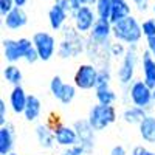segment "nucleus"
I'll list each match as a JSON object with an SVG mask.
<instances>
[{
	"label": "nucleus",
	"mask_w": 155,
	"mask_h": 155,
	"mask_svg": "<svg viewBox=\"0 0 155 155\" xmlns=\"http://www.w3.org/2000/svg\"><path fill=\"white\" fill-rule=\"evenodd\" d=\"M113 25V37L118 42H124L129 45H137L140 39L143 37V30H141V23L137 17L129 16Z\"/></svg>",
	"instance_id": "nucleus-1"
},
{
	"label": "nucleus",
	"mask_w": 155,
	"mask_h": 155,
	"mask_svg": "<svg viewBox=\"0 0 155 155\" xmlns=\"http://www.w3.org/2000/svg\"><path fill=\"white\" fill-rule=\"evenodd\" d=\"M33 39L20 37V39H3L2 48H3V56L8 62L14 64L25 58L28 50L33 47Z\"/></svg>",
	"instance_id": "nucleus-2"
},
{
	"label": "nucleus",
	"mask_w": 155,
	"mask_h": 155,
	"mask_svg": "<svg viewBox=\"0 0 155 155\" xmlns=\"http://www.w3.org/2000/svg\"><path fill=\"white\" fill-rule=\"evenodd\" d=\"M88 123L95 130H104L116 120V112L113 106H102L96 104L88 112Z\"/></svg>",
	"instance_id": "nucleus-3"
},
{
	"label": "nucleus",
	"mask_w": 155,
	"mask_h": 155,
	"mask_svg": "<svg viewBox=\"0 0 155 155\" xmlns=\"http://www.w3.org/2000/svg\"><path fill=\"white\" fill-rule=\"evenodd\" d=\"M71 17H73V23H74V30L81 34L90 33L98 20L96 11L88 5H82L79 9H76L71 14Z\"/></svg>",
	"instance_id": "nucleus-4"
},
{
	"label": "nucleus",
	"mask_w": 155,
	"mask_h": 155,
	"mask_svg": "<svg viewBox=\"0 0 155 155\" xmlns=\"http://www.w3.org/2000/svg\"><path fill=\"white\" fill-rule=\"evenodd\" d=\"M129 96L134 106L147 110L153 101V88H150L144 81H134L129 88Z\"/></svg>",
	"instance_id": "nucleus-5"
},
{
	"label": "nucleus",
	"mask_w": 155,
	"mask_h": 155,
	"mask_svg": "<svg viewBox=\"0 0 155 155\" xmlns=\"http://www.w3.org/2000/svg\"><path fill=\"white\" fill-rule=\"evenodd\" d=\"M33 44L37 50L41 61H50L56 51V39L47 31H37L33 36Z\"/></svg>",
	"instance_id": "nucleus-6"
},
{
	"label": "nucleus",
	"mask_w": 155,
	"mask_h": 155,
	"mask_svg": "<svg viewBox=\"0 0 155 155\" xmlns=\"http://www.w3.org/2000/svg\"><path fill=\"white\" fill-rule=\"evenodd\" d=\"M99 70L92 64H82L74 73V85L81 90L96 88Z\"/></svg>",
	"instance_id": "nucleus-7"
},
{
	"label": "nucleus",
	"mask_w": 155,
	"mask_h": 155,
	"mask_svg": "<svg viewBox=\"0 0 155 155\" xmlns=\"http://www.w3.org/2000/svg\"><path fill=\"white\" fill-rule=\"evenodd\" d=\"M137 45H130L126 50V54L123 56V62L118 70V79L123 85H127L134 79V73H135V65H137Z\"/></svg>",
	"instance_id": "nucleus-8"
},
{
	"label": "nucleus",
	"mask_w": 155,
	"mask_h": 155,
	"mask_svg": "<svg viewBox=\"0 0 155 155\" xmlns=\"http://www.w3.org/2000/svg\"><path fill=\"white\" fill-rule=\"evenodd\" d=\"M65 37L59 45V54L61 58H73L76 54H79L82 51V39L81 33H78L76 30H65Z\"/></svg>",
	"instance_id": "nucleus-9"
},
{
	"label": "nucleus",
	"mask_w": 155,
	"mask_h": 155,
	"mask_svg": "<svg viewBox=\"0 0 155 155\" xmlns=\"http://www.w3.org/2000/svg\"><path fill=\"white\" fill-rule=\"evenodd\" d=\"M74 130L78 134V141H79V144L85 149V152H90L93 149V144H95V137H93L95 129L90 126L88 120L76 121L74 123Z\"/></svg>",
	"instance_id": "nucleus-10"
},
{
	"label": "nucleus",
	"mask_w": 155,
	"mask_h": 155,
	"mask_svg": "<svg viewBox=\"0 0 155 155\" xmlns=\"http://www.w3.org/2000/svg\"><path fill=\"white\" fill-rule=\"evenodd\" d=\"M110 36H113V25L110 20H104V19H98L95 27L90 31V39L92 42H95L96 45H102V44H109Z\"/></svg>",
	"instance_id": "nucleus-11"
},
{
	"label": "nucleus",
	"mask_w": 155,
	"mask_h": 155,
	"mask_svg": "<svg viewBox=\"0 0 155 155\" xmlns=\"http://www.w3.org/2000/svg\"><path fill=\"white\" fill-rule=\"evenodd\" d=\"M53 130H54L56 143L59 146L70 147V146H74V144H79V141H78V134L74 130V127H70L67 124H58Z\"/></svg>",
	"instance_id": "nucleus-12"
},
{
	"label": "nucleus",
	"mask_w": 155,
	"mask_h": 155,
	"mask_svg": "<svg viewBox=\"0 0 155 155\" xmlns=\"http://www.w3.org/2000/svg\"><path fill=\"white\" fill-rule=\"evenodd\" d=\"M27 22H28V16H27V12H25V9L20 8V6L12 8L8 14L3 17L5 27L8 30H12V31L23 28L25 25H27Z\"/></svg>",
	"instance_id": "nucleus-13"
},
{
	"label": "nucleus",
	"mask_w": 155,
	"mask_h": 155,
	"mask_svg": "<svg viewBox=\"0 0 155 155\" xmlns=\"http://www.w3.org/2000/svg\"><path fill=\"white\" fill-rule=\"evenodd\" d=\"M68 14H70V12L65 8H62L61 5L54 3L53 6L50 8V11H48V23H50L51 30L59 31L64 27V23L67 22Z\"/></svg>",
	"instance_id": "nucleus-14"
},
{
	"label": "nucleus",
	"mask_w": 155,
	"mask_h": 155,
	"mask_svg": "<svg viewBox=\"0 0 155 155\" xmlns=\"http://www.w3.org/2000/svg\"><path fill=\"white\" fill-rule=\"evenodd\" d=\"M27 101H28V95L25 93V90L22 88V85H16L11 90L9 93V106L14 113H23L25 107H27Z\"/></svg>",
	"instance_id": "nucleus-15"
},
{
	"label": "nucleus",
	"mask_w": 155,
	"mask_h": 155,
	"mask_svg": "<svg viewBox=\"0 0 155 155\" xmlns=\"http://www.w3.org/2000/svg\"><path fill=\"white\" fill-rule=\"evenodd\" d=\"M141 64H143V81L153 88L155 87V59L150 54V51L146 50L143 53V59H141Z\"/></svg>",
	"instance_id": "nucleus-16"
},
{
	"label": "nucleus",
	"mask_w": 155,
	"mask_h": 155,
	"mask_svg": "<svg viewBox=\"0 0 155 155\" xmlns=\"http://www.w3.org/2000/svg\"><path fill=\"white\" fill-rule=\"evenodd\" d=\"M129 16H132V6L129 0H116L112 5V14H110V22L116 23Z\"/></svg>",
	"instance_id": "nucleus-17"
},
{
	"label": "nucleus",
	"mask_w": 155,
	"mask_h": 155,
	"mask_svg": "<svg viewBox=\"0 0 155 155\" xmlns=\"http://www.w3.org/2000/svg\"><path fill=\"white\" fill-rule=\"evenodd\" d=\"M14 146V130L9 124L0 127V155H8Z\"/></svg>",
	"instance_id": "nucleus-18"
},
{
	"label": "nucleus",
	"mask_w": 155,
	"mask_h": 155,
	"mask_svg": "<svg viewBox=\"0 0 155 155\" xmlns=\"http://www.w3.org/2000/svg\"><path fill=\"white\" fill-rule=\"evenodd\" d=\"M140 135L146 143L155 144V116L147 115L146 118L140 123Z\"/></svg>",
	"instance_id": "nucleus-19"
},
{
	"label": "nucleus",
	"mask_w": 155,
	"mask_h": 155,
	"mask_svg": "<svg viewBox=\"0 0 155 155\" xmlns=\"http://www.w3.org/2000/svg\"><path fill=\"white\" fill-rule=\"evenodd\" d=\"M36 135H37V140H39V143H41L42 147L45 149H50V147H53L54 144V130H51V129L45 124H39L36 127Z\"/></svg>",
	"instance_id": "nucleus-20"
},
{
	"label": "nucleus",
	"mask_w": 155,
	"mask_h": 155,
	"mask_svg": "<svg viewBox=\"0 0 155 155\" xmlns=\"http://www.w3.org/2000/svg\"><path fill=\"white\" fill-rule=\"evenodd\" d=\"M41 110H42V104L39 101V98L34 95H28L27 107H25V112H23L25 118L28 121H36L39 118V115H41Z\"/></svg>",
	"instance_id": "nucleus-21"
},
{
	"label": "nucleus",
	"mask_w": 155,
	"mask_h": 155,
	"mask_svg": "<svg viewBox=\"0 0 155 155\" xmlns=\"http://www.w3.org/2000/svg\"><path fill=\"white\" fill-rule=\"evenodd\" d=\"M146 110L141 109V107H137V106H132V107H127L123 113V120L127 123V124H138L146 118Z\"/></svg>",
	"instance_id": "nucleus-22"
},
{
	"label": "nucleus",
	"mask_w": 155,
	"mask_h": 155,
	"mask_svg": "<svg viewBox=\"0 0 155 155\" xmlns=\"http://www.w3.org/2000/svg\"><path fill=\"white\" fill-rule=\"evenodd\" d=\"M3 78L6 82H9L16 87V85H20V82H22V71L17 65L9 64V65H6L3 68Z\"/></svg>",
	"instance_id": "nucleus-23"
},
{
	"label": "nucleus",
	"mask_w": 155,
	"mask_h": 155,
	"mask_svg": "<svg viewBox=\"0 0 155 155\" xmlns=\"http://www.w3.org/2000/svg\"><path fill=\"white\" fill-rule=\"evenodd\" d=\"M95 95L98 99V104L102 106H112L113 102L116 101V95L110 87H102V88H95Z\"/></svg>",
	"instance_id": "nucleus-24"
},
{
	"label": "nucleus",
	"mask_w": 155,
	"mask_h": 155,
	"mask_svg": "<svg viewBox=\"0 0 155 155\" xmlns=\"http://www.w3.org/2000/svg\"><path fill=\"white\" fill-rule=\"evenodd\" d=\"M112 0H96L95 3V11L98 19H104V20H110V14H112Z\"/></svg>",
	"instance_id": "nucleus-25"
},
{
	"label": "nucleus",
	"mask_w": 155,
	"mask_h": 155,
	"mask_svg": "<svg viewBox=\"0 0 155 155\" xmlns=\"http://www.w3.org/2000/svg\"><path fill=\"white\" fill-rule=\"evenodd\" d=\"M74 95H76V88L74 85L71 84H65L62 88V93L59 96V101L62 102V104H70V102L74 99Z\"/></svg>",
	"instance_id": "nucleus-26"
},
{
	"label": "nucleus",
	"mask_w": 155,
	"mask_h": 155,
	"mask_svg": "<svg viewBox=\"0 0 155 155\" xmlns=\"http://www.w3.org/2000/svg\"><path fill=\"white\" fill-rule=\"evenodd\" d=\"M64 85H65V82L62 81V78H61V76H54L53 79H51V82H50V90H51V93H53L54 98L59 99V96H61V93H62Z\"/></svg>",
	"instance_id": "nucleus-27"
},
{
	"label": "nucleus",
	"mask_w": 155,
	"mask_h": 155,
	"mask_svg": "<svg viewBox=\"0 0 155 155\" xmlns=\"http://www.w3.org/2000/svg\"><path fill=\"white\" fill-rule=\"evenodd\" d=\"M141 30H143V36H146V39L155 37V19L143 20V23H141Z\"/></svg>",
	"instance_id": "nucleus-28"
},
{
	"label": "nucleus",
	"mask_w": 155,
	"mask_h": 155,
	"mask_svg": "<svg viewBox=\"0 0 155 155\" xmlns=\"http://www.w3.org/2000/svg\"><path fill=\"white\" fill-rule=\"evenodd\" d=\"M109 85H110V71H109V68L99 70V73H98V82H96V88L109 87Z\"/></svg>",
	"instance_id": "nucleus-29"
},
{
	"label": "nucleus",
	"mask_w": 155,
	"mask_h": 155,
	"mask_svg": "<svg viewBox=\"0 0 155 155\" xmlns=\"http://www.w3.org/2000/svg\"><path fill=\"white\" fill-rule=\"evenodd\" d=\"M12 8H16V0H0V14H2V17H5Z\"/></svg>",
	"instance_id": "nucleus-30"
},
{
	"label": "nucleus",
	"mask_w": 155,
	"mask_h": 155,
	"mask_svg": "<svg viewBox=\"0 0 155 155\" xmlns=\"http://www.w3.org/2000/svg\"><path fill=\"white\" fill-rule=\"evenodd\" d=\"M84 153H85V149L81 144L70 146V147H67L65 150L62 152V155H84Z\"/></svg>",
	"instance_id": "nucleus-31"
},
{
	"label": "nucleus",
	"mask_w": 155,
	"mask_h": 155,
	"mask_svg": "<svg viewBox=\"0 0 155 155\" xmlns=\"http://www.w3.org/2000/svg\"><path fill=\"white\" fill-rule=\"evenodd\" d=\"M25 61H27L28 64H34L36 61H39V59H41V58H39V53H37V50L34 48V45L28 50V53L27 54H25V58H23Z\"/></svg>",
	"instance_id": "nucleus-32"
},
{
	"label": "nucleus",
	"mask_w": 155,
	"mask_h": 155,
	"mask_svg": "<svg viewBox=\"0 0 155 155\" xmlns=\"http://www.w3.org/2000/svg\"><path fill=\"white\" fill-rule=\"evenodd\" d=\"M110 54L112 56H124L126 54V50H124V47L121 45V44H112L110 45Z\"/></svg>",
	"instance_id": "nucleus-33"
},
{
	"label": "nucleus",
	"mask_w": 155,
	"mask_h": 155,
	"mask_svg": "<svg viewBox=\"0 0 155 155\" xmlns=\"http://www.w3.org/2000/svg\"><path fill=\"white\" fill-rule=\"evenodd\" d=\"M71 3H73V11H71V14L76 11V9H79L82 5H88V6H92L96 3V0H71Z\"/></svg>",
	"instance_id": "nucleus-34"
},
{
	"label": "nucleus",
	"mask_w": 155,
	"mask_h": 155,
	"mask_svg": "<svg viewBox=\"0 0 155 155\" xmlns=\"http://www.w3.org/2000/svg\"><path fill=\"white\" fill-rule=\"evenodd\" d=\"M129 2H132L140 12H144L149 8V0H129Z\"/></svg>",
	"instance_id": "nucleus-35"
},
{
	"label": "nucleus",
	"mask_w": 155,
	"mask_h": 155,
	"mask_svg": "<svg viewBox=\"0 0 155 155\" xmlns=\"http://www.w3.org/2000/svg\"><path fill=\"white\" fill-rule=\"evenodd\" d=\"M6 124V102L5 99H0V126Z\"/></svg>",
	"instance_id": "nucleus-36"
},
{
	"label": "nucleus",
	"mask_w": 155,
	"mask_h": 155,
	"mask_svg": "<svg viewBox=\"0 0 155 155\" xmlns=\"http://www.w3.org/2000/svg\"><path fill=\"white\" fill-rule=\"evenodd\" d=\"M54 3L61 5L62 8H65L70 14H71V11H73V3H71V0H54Z\"/></svg>",
	"instance_id": "nucleus-37"
},
{
	"label": "nucleus",
	"mask_w": 155,
	"mask_h": 155,
	"mask_svg": "<svg viewBox=\"0 0 155 155\" xmlns=\"http://www.w3.org/2000/svg\"><path fill=\"white\" fill-rule=\"evenodd\" d=\"M146 42H147V50L150 51V54H152L153 59H155V37H149V39H146Z\"/></svg>",
	"instance_id": "nucleus-38"
},
{
	"label": "nucleus",
	"mask_w": 155,
	"mask_h": 155,
	"mask_svg": "<svg viewBox=\"0 0 155 155\" xmlns=\"http://www.w3.org/2000/svg\"><path fill=\"white\" fill-rule=\"evenodd\" d=\"M110 155H127V152H126V149L123 146H115L110 150Z\"/></svg>",
	"instance_id": "nucleus-39"
},
{
	"label": "nucleus",
	"mask_w": 155,
	"mask_h": 155,
	"mask_svg": "<svg viewBox=\"0 0 155 155\" xmlns=\"http://www.w3.org/2000/svg\"><path fill=\"white\" fill-rule=\"evenodd\" d=\"M146 153H147V149H146V147L137 146V147H134V150H132L130 155H146Z\"/></svg>",
	"instance_id": "nucleus-40"
},
{
	"label": "nucleus",
	"mask_w": 155,
	"mask_h": 155,
	"mask_svg": "<svg viewBox=\"0 0 155 155\" xmlns=\"http://www.w3.org/2000/svg\"><path fill=\"white\" fill-rule=\"evenodd\" d=\"M27 3H28V0H16V6H20V8H23Z\"/></svg>",
	"instance_id": "nucleus-41"
},
{
	"label": "nucleus",
	"mask_w": 155,
	"mask_h": 155,
	"mask_svg": "<svg viewBox=\"0 0 155 155\" xmlns=\"http://www.w3.org/2000/svg\"><path fill=\"white\" fill-rule=\"evenodd\" d=\"M152 12H153V19H155V3L152 5Z\"/></svg>",
	"instance_id": "nucleus-42"
},
{
	"label": "nucleus",
	"mask_w": 155,
	"mask_h": 155,
	"mask_svg": "<svg viewBox=\"0 0 155 155\" xmlns=\"http://www.w3.org/2000/svg\"><path fill=\"white\" fill-rule=\"evenodd\" d=\"M146 155H155V153H153V152H150V150H147V153H146Z\"/></svg>",
	"instance_id": "nucleus-43"
},
{
	"label": "nucleus",
	"mask_w": 155,
	"mask_h": 155,
	"mask_svg": "<svg viewBox=\"0 0 155 155\" xmlns=\"http://www.w3.org/2000/svg\"><path fill=\"white\" fill-rule=\"evenodd\" d=\"M8 155H19V153H14V152H11V153H8Z\"/></svg>",
	"instance_id": "nucleus-44"
},
{
	"label": "nucleus",
	"mask_w": 155,
	"mask_h": 155,
	"mask_svg": "<svg viewBox=\"0 0 155 155\" xmlns=\"http://www.w3.org/2000/svg\"><path fill=\"white\" fill-rule=\"evenodd\" d=\"M153 101H155V87H153Z\"/></svg>",
	"instance_id": "nucleus-45"
},
{
	"label": "nucleus",
	"mask_w": 155,
	"mask_h": 155,
	"mask_svg": "<svg viewBox=\"0 0 155 155\" xmlns=\"http://www.w3.org/2000/svg\"><path fill=\"white\" fill-rule=\"evenodd\" d=\"M112 2H116V0H112Z\"/></svg>",
	"instance_id": "nucleus-46"
}]
</instances>
